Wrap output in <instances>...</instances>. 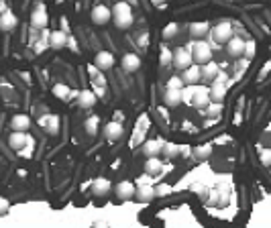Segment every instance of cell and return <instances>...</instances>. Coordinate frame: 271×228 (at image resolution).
I'll list each match as a JSON object with an SVG mask.
<instances>
[{"label":"cell","instance_id":"52a82bcc","mask_svg":"<svg viewBox=\"0 0 271 228\" xmlns=\"http://www.w3.org/2000/svg\"><path fill=\"white\" fill-rule=\"evenodd\" d=\"M163 102L167 108H175L184 102V94H182V88H165V96Z\"/></svg>","mask_w":271,"mask_h":228},{"label":"cell","instance_id":"8992f818","mask_svg":"<svg viewBox=\"0 0 271 228\" xmlns=\"http://www.w3.org/2000/svg\"><path fill=\"white\" fill-rule=\"evenodd\" d=\"M210 88H204V86H198L196 84V90H194V98H192V106L196 108H206L210 104Z\"/></svg>","mask_w":271,"mask_h":228},{"label":"cell","instance_id":"f546056e","mask_svg":"<svg viewBox=\"0 0 271 228\" xmlns=\"http://www.w3.org/2000/svg\"><path fill=\"white\" fill-rule=\"evenodd\" d=\"M159 63L165 67V65H172L174 63V51L167 49V47H161L159 51Z\"/></svg>","mask_w":271,"mask_h":228},{"label":"cell","instance_id":"8fae6325","mask_svg":"<svg viewBox=\"0 0 271 228\" xmlns=\"http://www.w3.org/2000/svg\"><path fill=\"white\" fill-rule=\"evenodd\" d=\"M94 65L98 67V70H110L112 65H115V55H112L110 51H98L96 57H94Z\"/></svg>","mask_w":271,"mask_h":228},{"label":"cell","instance_id":"603a6c76","mask_svg":"<svg viewBox=\"0 0 271 228\" xmlns=\"http://www.w3.org/2000/svg\"><path fill=\"white\" fill-rule=\"evenodd\" d=\"M208 31H210V27H208V22H206V20L192 22V25H190V35L194 37V39H202L204 35H208Z\"/></svg>","mask_w":271,"mask_h":228},{"label":"cell","instance_id":"9c48e42d","mask_svg":"<svg viewBox=\"0 0 271 228\" xmlns=\"http://www.w3.org/2000/svg\"><path fill=\"white\" fill-rule=\"evenodd\" d=\"M202 77H204V76H202V65L200 63H192L190 67H186L184 74H182L184 84H200Z\"/></svg>","mask_w":271,"mask_h":228},{"label":"cell","instance_id":"e0dca14e","mask_svg":"<svg viewBox=\"0 0 271 228\" xmlns=\"http://www.w3.org/2000/svg\"><path fill=\"white\" fill-rule=\"evenodd\" d=\"M163 171V161L159 157H147V161H145V173H149V175H159Z\"/></svg>","mask_w":271,"mask_h":228},{"label":"cell","instance_id":"7c38bea8","mask_svg":"<svg viewBox=\"0 0 271 228\" xmlns=\"http://www.w3.org/2000/svg\"><path fill=\"white\" fill-rule=\"evenodd\" d=\"M135 198L139 202H151L153 198H157V190L151 184H141L137 190H135Z\"/></svg>","mask_w":271,"mask_h":228},{"label":"cell","instance_id":"ffe728a7","mask_svg":"<svg viewBox=\"0 0 271 228\" xmlns=\"http://www.w3.org/2000/svg\"><path fill=\"white\" fill-rule=\"evenodd\" d=\"M96 102H98V96H96V92H92V90H82L80 92V100H77L80 108L88 110V108H92Z\"/></svg>","mask_w":271,"mask_h":228},{"label":"cell","instance_id":"ba28073f","mask_svg":"<svg viewBox=\"0 0 271 228\" xmlns=\"http://www.w3.org/2000/svg\"><path fill=\"white\" fill-rule=\"evenodd\" d=\"M29 139H31V136H27L25 131H13L10 136H8V145H10V149L20 151V149H25V147L29 145Z\"/></svg>","mask_w":271,"mask_h":228},{"label":"cell","instance_id":"7a4b0ae2","mask_svg":"<svg viewBox=\"0 0 271 228\" xmlns=\"http://www.w3.org/2000/svg\"><path fill=\"white\" fill-rule=\"evenodd\" d=\"M231 37H232V25H231L229 20L218 22V25L214 27L212 33H210V41L218 43V45H227Z\"/></svg>","mask_w":271,"mask_h":228},{"label":"cell","instance_id":"44dd1931","mask_svg":"<svg viewBox=\"0 0 271 228\" xmlns=\"http://www.w3.org/2000/svg\"><path fill=\"white\" fill-rule=\"evenodd\" d=\"M17 27V17L10 10H2L0 13V31H13Z\"/></svg>","mask_w":271,"mask_h":228},{"label":"cell","instance_id":"484cf974","mask_svg":"<svg viewBox=\"0 0 271 228\" xmlns=\"http://www.w3.org/2000/svg\"><path fill=\"white\" fill-rule=\"evenodd\" d=\"M112 20L118 29H129L133 25V13H122V15H112Z\"/></svg>","mask_w":271,"mask_h":228},{"label":"cell","instance_id":"60d3db41","mask_svg":"<svg viewBox=\"0 0 271 228\" xmlns=\"http://www.w3.org/2000/svg\"><path fill=\"white\" fill-rule=\"evenodd\" d=\"M149 177H151L149 173L143 175V177H139V179H137V184H139V186H141V184H151V179H149Z\"/></svg>","mask_w":271,"mask_h":228},{"label":"cell","instance_id":"7402d4cb","mask_svg":"<svg viewBox=\"0 0 271 228\" xmlns=\"http://www.w3.org/2000/svg\"><path fill=\"white\" fill-rule=\"evenodd\" d=\"M31 127V118L27 114H15L13 118H10V129L13 131H27Z\"/></svg>","mask_w":271,"mask_h":228},{"label":"cell","instance_id":"f35d334b","mask_svg":"<svg viewBox=\"0 0 271 228\" xmlns=\"http://www.w3.org/2000/svg\"><path fill=\"white\" fill-rule=\"evenodd\" d=\"M8 210H10V202L6 198H0V216L8 214Z\"/></svg>","mask_w":271,"mask_h":228},{"label":"cell","instance_id":"e575fe53","mask_svg":"<svg viewBox=\"0 0 271 228\" xmlns=\"http://www.w3.org/2000/svg\"><path fill=\"white\" fill-rule=\"evenodd\" d=\"M210 153H212L210 147H198V149L194 151V157L196 159H206V157H210Z\"/></svg>","mask_w":271,"mask_h":228},{"label":"cell","instance_id":"ee69618b","mask_svg":"<svg viewBox=\"0 0 271 228\" xmlns=\"http://www.w3.org/2000/svg\"><path fill=\"white\" fill-rule=\"evenodd\" d=\"M61 29L67 31V20H65V19H61Z\"/></svg>","mask_w":271,"mask_h":228},{"label":"cell","instance_id":"5b68a950","mask_svg":"<svg viewBox=\"0 0 271 228\" xmlns=\"http://www.w3.org/2000/svg\"><path fill=\"white\" fill-rule=\"evenodd\" d=\"M92 22L94 25H98V27H102V25H106V22L112 19V8H108V6H104V4H96L94 8H92Z\"/></svg>","mask_w":271,"mask_h":228},{"label":"cell","instance_id":"4dcf8cb0","mask_svg":"<svg viewBox=\"0 0 271 228\" xmlns=\"http://www.w3.org/2000/svg\"><path fill=\"white\" fill-rule=\"evenodd\" d=\"M122 13H133V10H131V2H127V0L115 2V6H112V15H122Z\"/></svg>","mask_w":271,"mask_h":228},{"label":"cell","instance_id":"1f68e13d","mask_svg":"<svg viewBox=\"0 0 271 228\" xmlns=\"http://www.w3.org/2000/svg\"><path fill=\"white\" fill-rule=\"evenodd\" d=\"M163 155L169 157V159L177 157V155H179V147H177L175 143H165V145H163Z\"/></svg>","mask_w":271,"mask_h":228},{"label":"cell","instance_id":"d6986e66","mask_svg":"<svg viewBox=\"0 0 271 228\" xmlns=\"http://www.w3.org/2000/svg\"><path fill=\"white\" fill-rule=\"evenodd\" d=\"M41 124L45 127V131H47L49 134H58L59 133V116L58 114H49V116H43L41 118Z\"/></svg>","mask_w":271,"mask_h":228},{"label":"cell","instance_id":"d6a6232c","mask_svg":"<svg viewBox=\"0 0 271 228\" xmlns=\"http://www.w3.org/2000/svg\"><path fill=\"white\" fill-rule=\"evenodd\" d=\"M98 124H100V118L98 116H90L86 120V131H88V134H96L98 133Z\"/></svg>","mask_w":271,"mask_h":228},{"label":"cell","instance_id":"d4e9b609","mask_svg":"<svg viewBox=\"0 0 271 228\" xmlns=\"http://www.w3.org/2000/svg\"><path fill=\"white\" fill-rule=\"evenodd\" d=\"M143 151H145V155L147 157H155V155H159L161 151H163V143L161 141H147L145 143V147H143Z\"/></svg>","mask_w":271,"mask_h":228},{"label":"cell","instance_id":"83f0119b","mask_svg":"<svg viewBox=\"0 0 271 228\" xmlns=\"http://www.w3.org/2000/svg\"><path fill=\"white\" fill-rule=\"evenodd\" d=\"M53 94L58 96L59 100H67L72 92H70V86H67V84H55L53 86Z\"/></svg>","mask_w":271,"mask_h":228},{"label":"cell","instance_id":"f1b7e54d","mask_svg":"<svg viewBox=\"0 0 271 228\" xmlns=\"http://www.w3.org/2000/svg\"><path fill=\"white\" fill-rule=\"evenodd\" d=\"M177 33H179L177 22H169V25H165V27H163L161 37H163V39H174V37L177 35Z\"/></svg>","mask_w":271,"mask_h":228},{"label":"cell","instance_id":"5bb4252c","mask_svg":"<svg viewBox=\"0 0 271 228\" xmlns=\"http://www.w3.org/2000/svg\"><path fill=\"white\" fill-rule=\"evenodd\" d=\"M227 51H229L231 57H241V55H245V41L241 37L232 35L229 39V43H227Z\"/></svg>","mask_w":271,"mask_h":228},{"label":"cell","instance_id":"9a60e30c","mask_svg":"<svg viewBox=\"0 0 271 228\" xmlns=\"http://www.w3.org/2000/svg\"><path fill=\"white\" fill-rule=\"evenodd\" d=\"M135 190H137V188H135L133 181H118L116 188H115L116 196L120 200H131V198H135Z\"/></svg>","mask_w":271,"mask_h":228},{"label":"cell","instance_id":"7bdbcfd3","mask_svg":"<svg viewBox=\"0 0 271 228\" xmlns=\"http://www.w3.org/2000/svg\"><path fill=\"white\" fill-rule=\"evenodd\" d=\"M151 2H153L155 6H159V8H163V6H165V0H151Z\"/></svg>","mask_w":271,"mask_h":228},{"label":"cell","instance_id":"4316f807","mask_svg":"<svg viewBox=\"0 0 271 228\" xmlns=\"http://www.w3.org/2000/svg\"><path fill=\"white\" fill-rule=\"evenodd\" d=\"M218 72H220V67H218L216 63H214L212 59H210L208 63H204V65H202V76H204L206 79H210V82H212V79L218 76Z\"/></svg>","mask_w":271,"mask_h":228},{"label":"cell","instance_id":"277c9868","mask_svg":"<svg viewBox=\"0 0 271 228\" xmlns=\"http://www.w3.org/2000/svg\"><path fill=\"white\" fill-rule=\"evenodd\" d=\"M49 25V15L45 10V4H37V8L31 15V27L33 29H45Z\"/></svg>","mask_w":271,"mask_h":228},{"label":"cell","instance_id":"ab89813d","mask_svg":"<svg viewBox=\"0 0 271 228\" xmlns=\"http://www.w3.org/2000/svg\"><path fill=\"white\" fill-rule=\"evenodd\" d=\"M214 82H220V84H229V76H227V74H222V72H218V76L214 77Z\"/></svg>","mask_w":271,"mask_h":228},{"label":"cell","instance_id":"d590c367","mask_svg":"<svg viewBox=\"0 0 271 228\" xmlns=\"http://www.w3.org/2000/svg\"><path fill=\"white\" fill-rule=\"evenodd\" d=\"M245 55L247 59H253L255 57V41H245Z\"/></svg>","mask_w":271,"mask_h":228},{"label":"cell","instance_id":"4fadbf2b","mask_svg":"<svg viewBox=\"0 0 271 228\" xmlns=\"http://www.w3.org/2000/svg\"><path fill=\"white\" fill-rule=\"evenodd\" d=\"M67 31H63V29H58V31H51L49 33V45L53 49H63L65 45H67Z\"/></svg>","mask_w":271,"mask_h":228},{"label":"cell","instance_id":"b9f144b4","mask_svg":"<svg viewBox=\"0 0 271 228\" xmlns=\"http://www.w3.org/2000/svg\"><path fill=\"white\" fill-rule=\"evenodd\" d=\"M169 188L167 186H161V188H157V196H163V193H167Z\"/></svg>","mask_w":271,"mask_h":228},{"label":"cell","instance_id":"2e32d148","mask_svg":"<svg viewBox=\"0 0 271 228\" xmlns=\"http://www.w3.org/2000/svg\"><path fill=\"white\" fill-rule=\"evenodd\" d=\"M229 92V84H220V82H214L212 79V86H210V100L214 102H222L224 96Z\"/></svg>","mask_w":271,"mask_h":228},{"label":"cell","instance_id":"3957f363","mask_svg":"<svg viewBox=\"0 0 271 228\" xmlns=\"http://www.w3.org/2000/svg\"><path fill=\"white\" fill-rule=\"evenodd\" d=\"M192 63H194V55H192V49L190 47H179L174 51V65L177 67V70H186V67H190Z\"/></svg>","mask_w":271,"mask_h":228},{"label":"cell","instance_id":"30bf717a","mask_svg":"<svg viewBox=\"0 0 271 228\" xmlns=\"http://www.w3.org/2000/svg\"><path fill=\"white\" fill-rule=\"evenodd\" d=\"M104 134H106V139H108L110 143L120 141V136L125 134V129H122L120 120H110L106 127H104Z\"/></svg>","mask_w":271,"mask_h":228},{"label":"cell","instance_id":"6da1fadb","mask_svg":"<svg viewBox=\"0 0 271 228\" xmlns=\"http://www.w3.org/2000/svg\"><path fill=\"white\" fill-rule=\"evenodd\" d=\"M192 55H194V63L204 65L212 59V45L208 41H202V39H194V43L190 45Z\"/></svg>","mask_w":271,"mask_h":228},{"label":"cell","instance_id":"836d02e7","mask_svg":"<svg viewBox=\"0 0 271 228\" xmlns=\"http://www.w3.org/2000/svg\"><path fill=\"white\" fill-rule=\"evenodd\" d=\"M206 108H208V116H218V114L222 112V102H214L212 100Z\"/></svg>","mask_w":271,"mask_h":228},{"label":"cell","instance_id":"8d00e7d4","mask_svg":"<svg viewBox=\"0 0 271 228\" xmlns=\"http://www.w3.org/2000/svg\"><path fill=\"white\" fill-rule=\"evenodd\" d=\"M259 157H261L263 165H271V151L269 149H259Z\"/></svg>","mask_w":271,"mask_h":228},{"label":"cell","instance_id":"ac0fdd59","mask_svg":"<svg viewBox=\"0 0 271 228\" xmlns=\"http://www.w3.org/2000/svg\"><path fill=\"white\" fill-rule=\"evenodd\" d=\"M122 67H125V72H129V74L137 72L141 67V57L137 53H127L122 57Z\"/></svg>","mask_w":271,"mask_h":228},{"label":"cell","instance_id":"74e56055","mask_svg":"<svg viewBox=\"0 0 271 228\" xmlns=\"http://www.w3.org/2000/svg\"><path fill=\"white\" fill-rule=\"evenodd\" d=\"M167 88H184V79H182V77H177V76L169 77V82H167Z\"/></svg>","mask_w":271,"mask_h":228},{"label":"cell","instance_id":"cb8c5ba5","mask_svg":"<svg viewBox=\"0 0 271 228\" xmlns=\"http://www.w3.org/2000/svg\"><path fill=\"white\" fill-rule=\"evenodd\" d=\"M110 179H106V177H98L94 184H92V191L96 193V196H106V193L110 191Z\"/></svg>","mask_w":271,"mask_h":228}]
</instances>
